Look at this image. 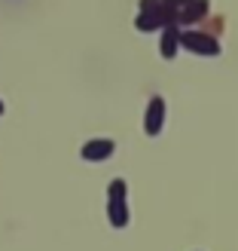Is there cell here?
<instances>
[{"instance_id": "obj_1", "label": "cell", "mask_w": 238, "mask_h": 251, "mask_svg": "<svg viewBox=\"0 0 238 251\" xmlns=\"http://www.w3.org/2000/svg\"><path fill=\"white\" fill-rule=\"evenodd\" d=\"M180 46L198 55H220V40L205 31H180Z\"/></svg>"}, {"instance_id": "obj_2", "label": "cell", "mask_w": 238, "mask_h": 251, "mask_svg": "<svg viewBox=\"0 0 238 251\" xmlns=\"http://www.w3.org/2000/svg\"><path fill=\"white\" fill-rule=\"evenodd\" d=\"M113 150H116V144L110 141V138H95V141H89V144H83V159H89V162H101V159H107V156H113Z\"/></svg>"}, {"instance_id": "obj_3", "label": "cell", "mask_w": 238, "mask_h": 251, "mask_svg": "<svg viewBox=\"0 0 238 251\" xmlns=\"http://www.w3.org/2000/svg\"><path fill=\"white\" fill-rule=\"evenodd\" d=\"M162 123H165V101L156 95V98H150V110H147V120H144L147 135H159Z\"/></svg>"}, {"instance_id": "obj_4", "label": "cell", "mask_w": 238, "mask_h": 251, "mask_svg": "<svg viewBox=\"0 0 238 251\" xmlns=\"http://www.w3.org/2000/svg\"><path fill=\"white\" fill-rule=\"evenodd\" d=\"M208 12H211V3H208V0H190V3H186V6L177 12V22L193 25V22H202Z\"/></svg>"}, {"instance_id": "obj_5", "label": "cell", "mask_w": 238, "mask_h": 251, "mask_svg": "<svg viewBox=\"0 0 238 251\" xmlns=\"http://www.w3.org/2000/svg\"><path fill=\"white\" fill-rule=\"evenodd\" d=\"M162 55L165 58H174V52H177V46H180V28L177 25H168V28H162Z\"/></svg>"}, {"instance_id": "obj_6", "label": "cell", "mask_w": 238, "mask_h": 251, "mask_svg": "<svg viewBox=\"0 0 238 251\" xmlns=\"http://www.w3.org/2000/svg\"><path fill=\"white\" fill-rule=\"evenodd\" d=\"M107 215H110V221H113V227H125V221H129V211H125V199H110Z\"/></svg>"}, {"instance_id": "obj_7", "label": "cell", "mask_w": 238, "mask_h": 251, "mask_svg": "<svg viewBox=\"0 0 238 251\" xmlns=\"http://www.w3.org/2000/svg\"><path fill=\"white\" fill-rule=\"evenodd\" d=\"M107 196H110V199H125V181H122V178H116L113 184H110Z\"/></svg>"}, {"instance_id": "obj_8", "label": "cell", "mask_w": 238, "mask_h": 251, "mask_svg": "<svg viewBox=\"0 0 238 251\" xmlns=\"http://www.w3.org/2000/svg\"><path fill=\"white\" fill-rule=\"evenodd\" d=\"M162 0H141V12H150V9H159Z\"/></svg>"}, {"instance_id": "obj_9", "label": "cell", "mask_w": 238, "mask_h": 251, "mask_svg": "<svg viewBox=\"0 0 238 251\" xmlns=\"http://www.w3.org/2000/svg\"><path fill=\"white\" fill-rule=\"evenodd\" d=\"M162 3H165V6H171V9H177V12H180V9H183L186 3H190V0H162Z\"/></svg>"}, {"instance_id": "obj_10", "label": "cell", "mask_w": 238, "mask_h": 251, "mask_svg": "<svg viewBox=\"0 0 238 251\" xmlns=\"http://www.w3.org/2000/svg\"><path fill=\"white\" fill-rule=\"evenodd\" d=\"M3 110H6V104H3V98H0V117H3Z\"/></svg>"}]
</instances>
